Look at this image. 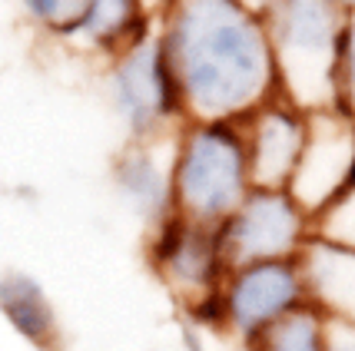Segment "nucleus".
<instances>
[{"label": "nucleus", "mask_w": 355, "mask_h": 351, "mask_svg": "<svg viewBox=\"0 0 355 351\" xmlns=\"http://www.w3.org/2000/svg\"><path fill=\"white\" fill-rule=\"evenodd\" d=\"M156 7H159V0H156Z\"/></svg>", "instance_id": "nucleus-21"}, {"label": "nucleus", "mask_w": 355, "mask_h": 351, "mask_svg": "<svg viewBox=\"0 0 355 351\" xmlns=\"http://www.w3.org/2000/svg\"><path fill=\"white\" fill-rule=\"evenodd\" d=\"M216 232L230 269L249 262L299 259L312 242V215L295 202L289 189L252 186Z\"/></svg>", "instance_id": "nucleus-5"}, {"label": "nucleus", "mask_w": 355, "mask_h": 351, "mask_svg": "<svg viewBox=\"0 0 355 351\" xmlns=\"http://www.w3.org/2000/svg\"><path fill=\"white\" fill-rule=\"evenodd\" d=\"M309 305L325 321L355 325V249H342L325 239H315L299 255Z\"/></svg>", "instance_id": "nucleus-12"}, {"label": "nucleus", "mask_w": 355, "mask_h": 351, "mask_svg": "<svg viewBox=\"0 0 355 351\" xmlns=\"http://www.w3.org/2000/svg\"><path fill=\"white\" fill-rule=\"evenodd\" d=\"M0 318L10 325L17 338H24L37 351L63 348V325L57 305L31 272H0Z\"/></svg>", "instance_id": "nucleus-13"}, {"label": "nucleus", "mask_w": 355, "mask_h": 351, "mask_svg": "<svg viewBox=\"0 0 355 351\" xmlns=\"http://www.w3.org/2000/svg\"><path fill=\"white\" fill-rule=\"evenodd\" d=\"M156 37L186 120L239 123L279 96L266 20L236 0H163Z\"/></svg>", "instance_id": "nucleus-1"}, {"label": "nucleus", "mask_w": 355, "mask_h": 351, "mask_svg": "<svg viewBox=\"0 0 355 351\" xmlns=\"http://www.w3.org/2000/svg\"><path fill=\"white\" fill-rule=\"evenodd\" d=\"M249 176L259 189H286L309 136V113L286 96H272L239 120Z\"/></svg>", "instance_id": "nucleus-9"}, {"label": "nucleus", "mask_w": 355, "mask_h": 351, "mask_svg": "<svg viewBox=\"0 0 355 351\" xmlns=\"http://www.w3.org/2000/svg\"><path fill=\"white\" fill-rule=\"evenodd\" d=\"M236 3H243L246 10H252V14H259V17H263L266 10H269V3H272V0H236Z\"/></svg>", "instance_id": "nucleus-19"}, {"label": "nucleus", "mask_w": 355, "mask_h": 351, "mask_svg": "<svg viewBox=\"0 0 355 351\" xmlns=\"http://www.w3.org/2000/svg\"><path fill=\"white\" fill-rule=\"evenodd\" d=\"M170 179L173 213L219 229L252 189L239 123L186 120L173 133Z\"/></svg>", "instance_id": "nucleus-2"}, {"label": "nucleus", "mask_w": 355, "mask_h": 351, "mask_svg": "<svg viewBox=\"0 0 355 351\" xmlns=\"http://www.w3.org/2000/svg\"><path fill=\"white\" fill-rule=\"evenodd\" d=\"M156 0H87V10L67 44L107 63L156 30Z\"/></svg>", "instance_id": "nucleus-11"}, {"label": "nucleus", "mask_w": 355, "mask_h": 351, "mask_svg": "<svg viewBox=\"0 0 355 351\" xmlns=\"http://www.w3.org/2000/svg\"><path fill=\"white\" fill-rule=\"evenodd\" d=\"M355 183V120L342 109L309 113V136L299 156L289 192L309 215L322 213Z\"/></svg>", "instance_id": "nucleus-8"}, {"label": "nucleus", "mask_w": 355, "mask_h": 351, "mask_svg": "<svg viewBox=\"0 0 355 351\" xmlns=\"http://www.w3.org/2000/svg\"><path fill=\"white\" fill-rule=\"evenodd\" d=\"M103 87L126 139H163L186 123L180 90L156 30L103 63Z\"/></svg>", "instance_id": "nucleus-4"}, {"label": "nucleus", "mask_w": 355, "mask_h": 351, "mask_svg": "<svg viewBox=\"0 0 355 351\" xmlns=\"http://www.w3.org/2000/svg\"><path fill=\"white\" fill-rule=\"evenodd\" d=\"M246 351H325V318L312 305L299 308L249 341Z\"/></svg>", "instance_id": "nucleus-14"}, {"label": "nucleus", "mask_w": 355, "mask_h": 351, "mask_svg": "<svg viewBox=\"0 0 355 351\" xmlns=\"http://www.w3.org/2000/svg\"><path fill=\"white\" fill-rule=\"evenodd\" d=\"M325 351H355V325L325 321Z\"/></svg>", "instance_id": "nucleus-18"}, {"label": "nucleus", "mask_w": 355, "mask_h": 351, "mask_svg": "<svg viewBox=\"0 0 355 351\" xmlns=\"http://www.w3.org/2000/svg\"><path fill=\"white\" fill-rule=\"evenodd\" d=\"M336 109L355 120V14L345 17L336 57Z\"/></svg>", "instance_id": "nucleus-17"}, {"label": "nucleus", "mask_w": 355, "mask_h": 351, "mask_svg": "<svg viewBox=\"0 0 355 351\" xmlns=\"http://www.w3.org/2000/svg\"><path fill=\"white\" fill-rule=\"evenodd\" d=\"M306 305L309 295L299 259L232 265L219 285L223 332L236 338L243 348Z\"/></svg>", "instance_id": "nucleus-6"}, {"label": "nucleus", "mask_w": 355, "mask_h": 351, "mask_svg": "<svg viewBox=\"0 0 355 351\" xmlns=\"http://www.w3.org/2000/svg\"><path fill=\"white\" fill-rule=\"evenodd\" d=\"M17 3L37 30L57 40H70L73 27L87 10V0H17Z\"/></svg>", "instance_id": "nucleus-15"}, {"label": "nucleus", "mask_w": 355, "mask_h": 351, "mask_svg": "<svg viewBox=\"0 0 355 351\" xmlns=\"http://www.w3.org/2000/svg\"><path fill=\"white\" fill-rule=\"evenodd\" d=\"M173 136L126 139L113 159V186L126 206L153 229L173 213Z\"/></svg>", "instance_id": "nucleus-10"}, {"label": "nucleus", "mask_w": 355, "mask_h": 351, "mask_svg": "<svg viewBox=\"0 0 355 351\" xmlns=\"http://www.w3.org/2000/svg\"><path fill=\"white\" fill-rule=\"evenodd\" d=\"M312 235L342 249H355V183L332 199L322 213L312 215Z\"/></svg>", "instance_id": "nucleus-16"}, {"label": "nucleus", "mask_w": 355, "mask_h": 351, "mask_svg": "<svg viewBox=\"0 0 355 351\" xmlns=\"http://www.w3.org/2000/svg\"><path fill=\"white\" fill-rule=\"evenodd\" d=\"M146 262L156 278L166 285V291L180 302V308L216 295L230 272L219 245V232L209 226H196L176 213H170L150 229Z\"/></svg>", "instance_id": "nucleus-7"}, {"label": "nucleus", "mask_w": 355, "mask_h": 351, "mask_svg": "<svg viewBox=\"0 0 355 351\" xmlns=\"http://www.w3.org/2000/svg\"><path fill=\"white\" fill-rule=\"evenodd\" d=\"M159 3H163V0H159Z\"/></svg>", "instance_id": "nucleus-22"}, {"label": "nucleus", "mask_w": 355, "mask_h": 351, "mask_svg": "<svg viewBox=\"0 0 355 351\" xmlns=\"http://www.w3.org/2000/svg\"><path fill=\"white\" fill-rule=\"evenodd\" d=\"M336 3H339L345 14H355V0H336Z\"/></svg>", "instance_id": "nucleus-20"}, {"label": "nucleus", "mask_w": 355, "mask_h": 351, "mask_svg": "<svg viewBox=\"0 0 355 351\" xmlns=\"http://www.w3.org/2000/svg\"><path fill=\"white\" fill-rule=\"evenodd\" d=\"M345 17L336 0H272L263 14L279 96L306 113L336 107V57Z\"/></svg>", "instance_id": "nucleus-3"}]
</instances>
